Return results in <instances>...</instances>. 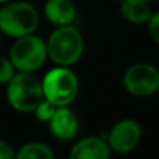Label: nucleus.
I'll list each match as a JSON object with an SVG mask.
<instances>
[{
    "label": "nucleus",
    "instance_id": "nucleus-1",
    "mask_svg": "<svg viewBox=\"0 0 159 159\" xmlns=\"http://www.w3.org/2000/svg\"><path fill=\"white\" fill-rule=\"evenodd\" d=\"M39 13L24 0L7 2L0 6V31L10 38H21L34 34L39 27Z\"/></svg>",
    "mask_w": 159,
    "mask_h": 159
},
{
    "label": "nucleus",
    "instance_id": "nucleus-2",
    "mask_svg": "<svg viewBox=\"0 0 159 159\" xmlns=\"http://www.w3.org/2000/svg\"><path fill=\"white\" fill-rule=\"evenodd\" d=\"M48 59L56 66L70 67L81 59L84 52V38L74 25L57 27L46 41Z\"/></svg>",
    "mask_w": 159,
    "mask_h": 159
},
{
    "label": "nucleus",
    "instance_id": "nucleus-3",
    "mask_svg": "<svg viewBox=\"0 0 159 159\" xmlns=\"http://www.w3.org/2000/svg\"><path fill=\"white\" fill-rule=\"evenodd\" d=\"M6 96L14 110L20 113H31L41 103L43 96L42 81L34 73H20L7 82Z\"/></svg>",
    "mask_w": 159,
    "mask_h": 159
},
{
    "label": "nucleus",
    "instance_id": "nucleus-4",
    "mask_svg": "<svg viewBox=\"0 0 159 159\" xmlns=\"http://www.w3.org/2000/svg\"><path fill=\"white\" fill-rule=\"evenodd\" d=\"M8 59L20 73H35L48 59L46 41L34 34L17 38L10 48Z\"/></svg>",
    "mask_w": 159,
    "mask_h": 159
},
{
    "label": "nucleus",
    "instance_id": "nucleus-5",
    "mask_svg": "<svg viewBox=\"0 0 159 159\" xmlns=\"http://www.w3.org/2000/svg\"><path fill=\"white\" fill-rule=\"evenodd\" d=\"M45 99L57 107L69 106L74 102L78 93V78L73 70L64 66H56L49 70L42 80Z\"/></svg>",
    "mask_w": 159,
    "mask_h": 159
},
{
    "label": "nucleus",
    "instance_id": "nucleus-6",
    "mask_svg": "<svg viewBox=\"0 0 159 159\" xmlns=\"http://www.w3.org/2000/svg\"><path fill=\"white\" fill-rule=\"evenodd\" d=\"M123 87L137 98L154 95L159 89V70L149 63L133 64L123 74Z\"/></svg>",
    "mask_w": 159,
    "mask_h": 159
},
{
    "label": "nucleus",
    "instance_id": "nucleus-7",
    "mask_svg": "<svg viewBox=\"0 0 159 159\" xmlns=\"http://www.w3.org/2000/svg\"><path fill=\"white\" fill-rule=\"evenodd\" d=\"M143 129L134 119H123L113 124L107 133V145L116 154H129L140 144Z\"/></svg>",
    "mask_w": 159,
    "mask_h": 159
},
{
    "label": "nucleus",
    "instance_id": "nucleus-8",
    "mask_svg": "<svg viewBox=\"0 0 159 159\" xmlns=\"http://www.w3.org/2000/svg\"><path fill=\"white\" fill-rule=\"evenodd\" d=\"M49 130L59 141H70L78 133V119L69 106H60L56 109L53 117L49 120Z\"/></svg>",
    "mask_w": 159,
    "mask_h": 159
},
{
    "label": "nucleus",
    "instance_id": "nucleus-9",
    "mask_svg": "<svg viewBox=\"0 0 159 159\" xmlns=\"http://www.w3.org/2000/svg\"><path fill=\"white\" fill-rule=\"evenodd\" d=\"M110 152L106 138L89 135L73 145L69 159H110Z\"/></svg>",
    "mask_w": 159,
    "mask_h": 159
},
{
    "label": "nucleus",
    "instance_id": "nucleus-10",
    "mask_svg": "<svg viewBox=\"0 0 159 159\" xmlns=\"http://www.w3.org/2000/svg\"><path fill=\"white\" fill-rule=\"evenodd\" d=\"M43 14L50 24L64 27L75 21L77 10L71 0H46L43 4Z\"/></svg>",
    "mask_w": 159,
    "mask_h": 159
},
{
    "label": "nucleus",
    "instance_id": "nucleus-11",
    "mask_svg": "<svg viewBox=\"0 0 159 159\" xmlns=\"http://www.w3.org/2000/svg\"><path fill=\"white\" fill-rule=\"evenodd\" d=\"M120 13L131 24H147L152 16L148 2L144 0H121Z\"/></svg>",
    "mask_w": 159,
    "mask_h": 159
},
{
    "label": "nucleus",
    "instance_id": "nucleus-12",
    "mask_svg": "<svg viewBox=\"0 0 159 159\" xmlns=\"http://www.w3.org/2000/svg\"><path fill=\"white\" fill-rule=\"evenodd\" d=\"M14 159H55V152L48 144L32 141L16 151Z\"/></svg>",
    "mask_w": 159,
    "mask_h": 159
},
{
    "label": "nucleus",
    "instance_id": "nucleus-13",
    "mask_svg": "<svg viewBox=\"0 0 159 159\" xmlns=\"http://www.w3.org/2000/svg\"><path fill=\"white\" fill-rule=\"evenodd\" d=\"M56 109H57L56 105H53L50 101L43 98L41 101V103L35 107L34 113H35V117L38 119L39 121H42V123H49V120L53 117V115H55Z\"/></svg>",
    "mask_w": 159,
    "mask_h": 159
},
{
    "label": "nucleus",
    "instance_id": "nucleus-14",
    "mask_svg": "<svg viewBox=\"0 0 159 159\" xmlns=\"http://www.w3.org/2000/svg\"><path fill=\"white\" fill-rule=\"evenodd\" d=\"M17 70L8 57L0 56V84H7L16 75Z\"/></svg>",
    "mask_w": 159,
    "mask_h": 159
},
{
    "label": "nucleus",
    "instance_id": "nucleus-15",
    "mask_svg": "<svg viewBox=\"0 0 159 159\" xmlns=\"http://www.w3.org/2000/svg\"><path fill=\"white\" fill-rule=\"evenodd\" d=\"M147 25H148V32L151 35V38L159 45V11L152 13L151 18L148 20Z\"/></svg>",
    "mask_w": 159,
    "mask_h": 159
},
{
    "label": "nucleus",
    "instance_id": "nucleus-16",
    "mask_svg": "<svg viewBox=\"0 0 159 159\" xmlns=\"http://www.w3.org/2000/svg\"><path fill=\"white\" fill-rule=\"evenodd\" d=\"M16 158V149L10 143L0 138V159H14Z\"/></svg>",
    "mask_w": 159,
    "mask_h": 159
},
{
    "label": "nucleus",
    "instance_id": "nucleus-17",
    "mask_svg": "<svg viewBox=\"0 0 159 159\" xmlns=\"http://www.w3.org/2000/svg\"><path fill=\"white\" fill-rule=\"evenodd\" d=\"M7 2H10V0H0V4H4V3H7Z\"/></svg>",
    "mask_w": 159,
    "mask_h": 159
},
{
    "label": "nucleus",
    "instance_id": "nucleus-18",
    "mask_svg": "<svg viewBox=\"0 0 159 159\" xmlns=\"http://www.w3.org/2000/svg\"><path fill=\"white\" fill-rule=\"evenodd\" d=\"M2 35L3 34H2V31H0V45H2Z\"/></svg>",
    "mask_w": 159,
    "mask_h": 159
},
{
    "label": "nucleus",
    "instance_id": "nucleus-19",
    "mask_svg": "<svg viewBox=\"0 0 159 159\" xmlns=\"http://www.w3.org/2000/svg\"><path fill=\"white\" fill-rule=\"evenodd\" d=\"M157 93H158V98H159V89H158V92H157Z\"/></svg>",
    "mask_w": 159,
    "mask_h": 159
},
{
    "label": "nucleus",
    "instance_id": "nucleus-20",
    "mask_svg": "<svg viewBox=\"0 0 159 159\" xmlns=\"http://www.w3.org/2000/svg\"><path fill=\"white\" fill-rule=\"evenodd\" d=\"M144 2H151V0H144Z\"/></svg>",
    "mask_w": 159,
    "mask_h": 159
},
{
    "label": "nucleus",
    "instance_id": "nucleus-21",
    "mask_svg": "<svg viewBox=\"0 0 159 159\" xmlns=\"http://www.w3.org/2000/svg\"><path fill=\"white\" fill-rule=\"evenodd\" d=\"M0 6H2V4H0Z\"/></svg>",
    "mask_w": 159,
    "mask_h": 159
}]
</instances>
